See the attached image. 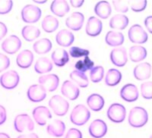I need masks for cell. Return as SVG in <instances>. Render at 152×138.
<instances>
[{
    "label": "cell",
    "instance_id": "6da1fadb",
    "mask_svg": "<svg viewBox=\"0 0 152 138\" xmlns=\"http://www.w3.org/2000/svg\"><path fill=\"white\" fill-rule=\"evenodd\" d=\"M129 124L135 128L145 126L148 121V114L144 108L136 106L130 110L128 118Z\"/></svg>",
    "mask_w": 152,
    "mask_h": 138
},
{
    "label": "cell",
    "instance_id": "7a4b0ae2",
    "mask_svg": "<svg viewBox=\"0 0 152 138\" xmlns=\"http://www.w3.org/2000/svg\"><path fill=\"white\" fill-rule=\"evenodd\" d=\"M91 118V112L85 105L80 104L76 105L72 111L70 115V120L72 124L81 126L86 124Z\"/></svg>",
    "mask_w": 152,
    "mask_h": 138
},
{
    "label": "cell",
    "instance_id": "3957f363",
    "mask_svg": "<svg viewBox=\"0 0 152 138\" xmlns=\"http://www.w3.org/2000/svg\"><path fill=\"white\" fill-rule=\"evenodd\" d=\"M41 15V9L31 4L25 5L21 10V18L24 22L29 24L37 22L40 19Z\"/></svg>",
    "mask_w": 152,
    "mask_h": 138
},
{
    "label": "cell",
    "instance_id": "277c9868",
    "mask_svg": "<svg viewBox=\"0 0 152 138\" xmlns=\"http://www.w3.org/2000/svg\"><path fill=\"white\" fill-rule=\"evenodd\" d=\"M49 105L53 109L55 115L58 116H63L69 111V104L62 97L55 95L49 101Z\"/></svg>",
    "mask_w": 152,
    "mask_h": 138
},
{
    "label": "cell",
    "instance_id": "5b68a950",
    "mask_svg": "<svg viewBox=\"0 0 152 138\" xmlns=\"http://www.w3.org/2000/svg\"><path fill=\"white\" fill-rule=\"evenodd\" d=\"M107 115L113 122L122 123L126 118V109L122 104L113 103L107 109Z\"/></svg>",
    "mask_w": 152,
    "mask_h": 138
},
{
    "label": "cell",
    "instance_id": "8992f818",
    "mask_svg": "<svg viewBox=\"0 0 152 138\" xmlns=\"http://www.w3.org/2000/svg\"><path fill=\"white\" fill-rule=\"evenodd\" d=\"M129 39L133 43L143 44L148 41V36L146 31L139 24H134L129 28L128 32Z\"/></svg>",
    "mask_w": 152,
    "mask_h": 138
},
{
    "label": "cell",
    "instance_id": "52a82bcc",
    "mask_svg": "<svg viewBox=\"0 0 152 138\" xmlns=\"http://www.w3.org/2000/svg\"><path fill=\"white\" fill-rule=\"evenodd\" d=\"M14 127L15 131L19 133L25 131H31L34 129V123L28 115L20 114L15 118Z\"/></svg>",
    "mask_w": 152,
    "mask_h": 138
},
{
    "label": "cell",
    "instance_id": "ba28073f",
    "mask_svg": "<svg viewBox=\"0 0 152 138\" xmlns=\"http://www.w3.org/2000/svg\"><path fill=\"white\" fill-rule=\"evenodd\" d=\"M20 78L17 71L14 70L7 71L0 77V84L7 90H12L18 86Z\"/></svg>",
    "mask_w": 152,
    "mask_h": 138
},
{
    "label": "cell",
    "instance_id": "9c48e42d",
    "mask_svg": "<svg viewBox=\"0 0 152 138\" xmlns=\"http://www.w3.org/2000/svg\"><path fill=\"white\" fill-rule=\"evenodd\" d=\"M38 82L40 86L45 89L46 91L53 92L59 86V78L56 74H47L40 77L38 79Z\"/></svg>",
    "mask_w": 152,
    "mask_h": 138
},
{
    "label": "cell",
    "instance_id": "30bf717a",
    "mask_svg": "<svg viewBox=\"0 0 152 138\" xmlns=\"http://www.w3.org/2000/svg\"><path fill=\"white\" fill-rule=\"evenodd\" d=\"M107 125L101 119H96L91 122L88 128V132L94 138H101L107 133Z\"/></svg>",
    "mask_w": 152,
    "mask_h": 138
},
{
    "label": "cell",
    "instance_id": "8fae6325",
    "mask_svg": "<svg viewBox=\"0 0 152 138\" xmlns=\"http://www.w3.org/2000/svg\"><path fill=\"white\" fill-rule=\"evenodd\" d=\"M21 47V41L16 35H11L2 43V49L8 54H15Z\"/></svg>",
    "mask_w": 152,
    "mask_h": 138
},
{
    "label": "cell",
    "instance_id": "7c38bea8",
    "mask_svg": "<svg viewBox=\"0 0 152 138\" xmlns=\"http://www.w3.org/2000/svg\"><path fill=\"white\" fill-rule=\"evenodd\" d=\"M110 59L113 64L117 67H123L128 62L127 52L125 47H118L110 52Z\"/></svg>",
    "mask_w": 152,
    "mask_h": 138
},
{
    "label": "cell",
    "instance_id": "4fadbf2b",
    "mask_svg": "<svg viewBox=\"0 0 152 138\" xmlns=\"http://www.w3.org/2000/svg\"><path fill=\"white\" fill-rule=\"evenodd\" d=\"M27 96L31 102H39L45 100L47 97V91L40 85L34 84L28 88Z\"/></svg>",
    "mask_w": 152,
    "mask_h": 138
},
{
    "label": "cell",
    "instance_id": "5bb4252c",
    "mask_svg": "<svg viewBox=\"0 0 152 138\" xmlns=\"http://www.w3.org/2000/svg\"><path fill=\"white\" fill-rule=\"evenodd\" d=\"M120 97L126 102H132L136 101L139 97L137 86L132 84H126L120 90Z\"/></svg>",
    "mask_w": 152,
    "mask_h": 138
},
{
    "label": "cell",
    "instance_id": "9a60e30c",
    "mask_svg": "<svg viewBox=\"0 0 152 138\" xmlns=\"http://www.w3.org/2000/svg\"><path fill=\"white\" fill-rule=\"evenodd\" d=\"M34 121L37 123L39 125L43 126L47 124L48 120L52 118L51 112L49 110L48 108L46 106H38L33 110L32 112Z\"/></svg>",
    "mask_w": 152,
    "mask_h": 138
},
{
    "label": "cell",
    "instance_id": "2e32d148",
    "mask_svg": "<svg viewBox=\"0 0 152 138\" xmlns=\"http://www.w3.org/2000/svg\"><path fill=\"white\" fill-rule=\"evenodd\" d=\"M85 21V16L81 12H74L66 21V26L75 31H78L81 29Z\"/></svg>",
    "mask_w": 152,
    "mask_h": 138
},
{
    "label": "cell",
    "instance_id": "e0dca14e",
    "mask_svg": "<svg viewBox=\"0 0 152 138\" xmlns=\"http://www.w3.org/2000/svg\"><path fill=\"white\" fill-rule=\"evenodd\" d=\"M62 95L70 100H75L79 97V89L71 81H66L63 82L61 87Z\"/></svg>",
    "mask_w": 152,
    "mask_h": 138
},
{
    "label": "cell",
    "instance_id": "ac0fdd59",
    "mask_svg": "<svg viewBox=\"0 0 152 138\" xmlns=\"http://www.w3.org/2000/svg\"><path fill=\"white\" fill-rule=\"evenodd\" d=\"M134 77L138 81H145L148 79L151 74V65L148 62H142L136 65L133 70Z\"/></svg>",
    "mask_w": 152,
    "mask_h": 138
},
{
    "label": "cell",
    "instance_id": "d6986e66",
    "mask_svg": "<svg viewBox=\"0 0 152 138\" xmlns=\"http://www.w3.org/2000/svg\"><path fill=\"white\" fill-rule=\"evenodd\" d=\"M103 24L100 19L96 17H89L86 24V33L90 36H97L101 33Z\"/></svg>",
    "mask_w": 152,
    "mask_h": 138
},
{
    "label": "cell",
    "instance_id": "ffe728a7",
    "mask_svg": "<svg viewBox=\"0 0 152 138\" xmlns=\"http://www.w3.org/2000/svg\"><path fill=\"white\" fill-rule=\"evenodd\" d=\"M65 131H66V124L63 121L58 119H56L52 121L50 124H48L47 128L48 134L56 137H60L63 136Z\"/></svg>",
    "mask_w": 152,
    "mask_h": 138
},
{
    "label": "cell",
    "instance_id": "44dd1931",
    "mask_svg": "<svg viewBox=\"0 0 152 138\" xmlns=\"http://www.w3.org/2000/svg\"><path fill=\"white\" fill-rule=\"evenodd\" d=\"M34 58V54L31 51L28 49L23 50L18 55L16 62L18 66L21 68H28L33 63Z\"/></svg>",
    "mask_w": 152,
    "mask_h": 138
},
{
    "label": "cell",
    "instance_id": "7402d4cb",
    "mask_svg": "<svg viewBox=\"0 0 152 138\" xmlns=\"http://www.w3.org/2000/svg\"><path fill=\"white\" fill-rule=\"evenodd\" d=\"M57 43L61 46H70L75 40L74 34L68 30H61L57 33L56 36Z\"/></svg>",
    "mask_w": 152,
    "mask_h": 138
},
{
    "label": "cell",
    "instance_id": "603a6c76",
    "mask_svg": "<svg viewBox=\"0 0 152 138\" xmlns=\"http://www.w3.org/2000/svg\"><path fill=\"white\" fill-rule=\"evenodd\" d=\"M50 10L56 15L63 17L70 10L68 2L65 0H55L51 3Z\"/></svg>",
    "mask_w": 152,
    "mask_h": 138
},
{
    "label": "cell",
    "instance_id": "cb8c5ba5",
    "mask_svg": "<svg viewBox=\"0 0 152 138\" xmlns=\"http://www.w3.org/2000/svg\"><path fill=\"white\" fill-rule=\"evenodd\" d=\"M53 62L58 67H62L69 61V55L68 52L63 49H56L51 55Z\"/></svg>",
    "mask_w": 152,
    "mask_h": 138
},
{
    "label": "cell",
    "instance_id": "d4e9b609",
    "mask_svg": "<svg viewBox=\"0 0 152 138\" xmlns=\"http://www.w3.org/2000/svg\"><path fill=\"white\" fill-rule=\"evenodd\" d=\"M129 55L132 62H142L147 57V50L142 46H133L129 49Z\"/></svg>",
    "mask_w": 152,
    "mask_h": 138
},
{
    "label": "cell",
    "instance_id": "484cf974",
    "mask_svg": "<svg viewBox=\"0 0 152 138\" xmlns=\"http://www.w3.org/2000/svg\"><path fill=\"white\" fill-rule=\"evenodd\" d=\"M124 35L119 31H110L107 33L105 41L110 46H119L124 43Z\"/></svg>",
    "mask_w": 152,
    "mask_h": 138
},
{
    "label": "cell",
    "instance_id": "4316f807",
    "mask_svg": "<svg viewBox=\"0 0 152 138\" xmlns=\"http://www.w3.org/2000/svg\"><path fill=\"white\" fill-rule=\"evenodd\" d=\"M87 104L91 110L99 112L104 108V100L102 96L97 93H94L89 96L87 100Z\"/></svg>",
    "mask_w": 152,
    "mask_h": 138
},
{
    "label": "cell",
    "instance_id": "83f0119b",
    "mask_svg": "<svg viewBox=\"0 0 152 138\" xmlns=\"http://www.w3.org/2000/svg\"><path fill=\"white\" fill-rule=\"evenodd\" d=\"M94 12L100 18L107 19L111 15L112 9L109 2L107 1H101L96 4L94 7Z\"/></svg>",
    "mask_w": 152,
    "mask_h": 138
},
{
    "label": "cell",
    "instance_id": "f1b7e54d",
    "mask_svg": "<svg viewBox=\"0 0 152 138\" xmlns=\"http://www.w3.org/2000/svg\"><path fill=\"white\" fill-rule=\"evenodd\" d=\"M129 24V18L123 14L114 15L110 21V27L113 29L124 30Z\"/></svg>",
    "mask_w": 152,
    "mask_h": 138
},
{
    "label": "cell",
    "instance_id": "f546056e",
    "mask_svg": "<svg viewBox=\"0 0 152 138\" xmlns=\"http://www.w3.org/2000/svg\"><path fill=\"white\" fill-rule=\"evenodd\" d=\"M52 62L47 57H41L38 59L35 63L34 70L37 74H45L50 72L53 69Z\"/></svg>",
    "mask_w": 152,
    "mask_h": 138
},
{
    "label": "cell",
    "instance_id": "4dcf8cb0",
    "mask_svg": "<svg viewBox=\"0 0 152 138\" xmlns=\"http://www.w3.org/2000/svg\"><path fill=\"white\" fill-rule=\"evenodd\" d=\"M122 80L121 72L117 69L112 68L107 71L105 76V83L107 86H114L120 83Z\"/></svg>",
    "mask_w": 152,
    "mask_h": 138
},
{
    "label": "cell",
    "instance_id": "1f68e13d",
    "mask_svg": "<svg viewBox=\"0 0 152 138\" xmlns=\"http://www.w3.org/2000/svg\"><path fill=\"white\" fill-rule=\"evenodd\" d=\"M52 43L49 39L43 38L35 42L33 45L34 52L37 54H46L52 49Z\"/></svg>",
    "mask_w": 152,
    "mask_h": 138
},
{
    "label": "cell",
    "instance_id": "d6a6232c",
    "mask_svg": "<svg viewBox=\"0 0 152 138\" xmlns=\"http://www.w3.org/2000/svg\"><path fill=\"white\" fill-rule=\"evenodd\" d=\"M21 35L25 40L31 42L39 37L40 35V31L38 28L32 25H28L22 28Z\"/></svg>",
    "mask_w": 152,
    "mask_h": 138
},
{
    "label": "cell",
    "instance_id": "836d02e7",
    "mask_svg": "<svg viewBox=\"0 0 152 138\" xmlns=\"http://www.w3.org/2000/svg\"><path fill=\"white\" fill-rule=\"evenodd\" d=\"M59 21L52 15L46 16L42 21V28L47 33H53L56 31L59 28Z\"/></svg>",
    "mask_w": 152,
    "mask_h": 138
},
{
    "label": "cell",
    "instance_id": "e575fe53",
    "mask_svg": "<svg viewBox=\"0 0 152 138\" xmlns=\"http://www.w3.org/2000/svg\"><path fill=\"white\" fill-rule=\"evenodd\" d=\"M70 78L81 87H87L89 84V81L86 74L84 72H81L79 71L75 70L70 74Z\"/></svg>",
    "mask_w": 152,
    "mask_h": 138
},
{
    "label": "cell",
    "instance_id": "d590c367",
    "mask_svg": "<svg viewBox=\"0 0 152 138\" xmlns=\"http://www.w3.org/2000/svg\"><path fill=\"white\" fill-rule=\"evenodd\" d=\"M94 63L93 61L88 56H86V57H85L84 60H79L76 62L75 65V68L77 71L85 73V71H88V70H91L94 68Z\"/></svg>",
    "mask_w": 152,
    "mask_h": 138
},
{
    "label": "cell",
    "instance_id": "8d00e7d4",
    "mask_svg": "<svg viewBox=\"0 0 152 138\" xmlns=\"http://www.w3.org/2000/svg\"><path fill=\"white\" fill-rule=\"evenodd\" d=\"M104 69L102 66H95L91 70L90 78L94 83H98L104 78Z\"/></svg>",
    "mask_w": 152,
    "mask_h": 138
},
{
    "label": "cell",
    "instance_id": "74e56055",
    "mask_svg": "<svg viewBox=\"0 0 152 138\" xmlns=\"http://www.w3.org/2000/svg\"><path fill=\"white\" fill-rule=\"evenodd\" d=\"M141 93L144 99H152V81H147L141 85Z\"/></svg>",
    "mask_w": 152,
    "mask_h": 138
},
{
    "label": "cell",
    "instance_id": "f35d334b",
    "mask_svg": "<svg viewBox=\"0 0 152 138\" xmlns=\"http://www.w3.org/2000/svg\"><path fill=\"white\" fill-rule=\"evenodd\" d=\"M69 54L73 58H81L88 56L90 54V52L88 49H81L77 46H72L69 49Z\"/></svg>",
    "mask_w": 152,
    "mask_h": 138
},
{
    "label": "cell",
    "instance_id": "ab89813d",
    "mask_svg": "<svg viewBox=\"0 0 152 138\" xmlns=\"http://www.w3.org/2000/svg\"><path fill=\"white\" fill-rule=\"evenodd\" d=\"M129 6H130L132 10L135 12H140L145 10L147 6V1H128Z\"/></svg>",
    "mask_w": 152,
    "mask_h": 138
},
{
    "label": "cell",
    "instance_id": "60d3db41",
    "mask_svg": "<svg viewBox=\"0 0 152 138\" xmlns=\"http://www.w3.org/2000/svg\"><path fill=\"white\" fill-rule=\"evenodd\" d=\"M114 9L121 13H126L129 11L128 2L126 1H113Z\"/></svg>",
    "mask_w": 152,
    "mask_h": 138
},
{
    "label": "cell",
    "instance_id": "b9f144b4",
    "mask_svg": "<svg viewBox=\"0 0 152 138\" xmlns=\"http://www.w3.org/2000/svg\"><path fill=\"white\" fill-rule=\"evenodd\" d=\"M13 2L11 0L1 1L0 0V15L8 14L12 9Z\"/></svg>",
    "mask_w": 152,
    "mask_h": 138
},
{
    "label": "cell",
    "instance_id": "7bdbcfd3",
    "mask_svg": "<svg viewBox=\"0 0 152 138\" xmlns=\"http://www.w3.org/2000/svg\"><path fill=\"white\" fill-rule=\"evenodd\" d=\"M10 66V59L7 55L0 53V72L7 69Z\"/></svg>",
    "mask_w": 152,
    "mask_h": 138
},
{
    "label": "cell",
    "instance_id": "ee69618b",
    "mask_svg": "<svg viewBox=\"0 0 152 138\" xmlns=\"http://www.w3.org/2000/svg\"><path fill=\"white\" fill-rule=\"evenodd\" d=\"M65 138H82V134L78 129L70 128L66 133Z\"/></svg>",
    "mask_w": 152,
    "mask_h": 138
},
{
    "label": "cell",
    "instance_id": "f6af8a7d",
    "mask_svg": "<svg viewBox=\"0 0 152 138\" xmlns=\"http://www.w3.org/2000/svg\"><path fill=\"white\" fill-rule=\"evenodd\" d=\"M7 118V113H6V110L2 106V105H0V125L3 124L6 121Z\"/></svg>",
    "mask_w": 152,
    "mask_h": 138
},
{
    "label": "cell",
    "instance_id": "bcb514c9",
    "mask_svg": "<svg viewBox=\"0 0 152 138\" xmlns=\"http://www.w3.org/2000/svg\"><path fill=\"white\" fill-rule=\"evenodd\" d=\"M145 26L148 31L152 33V15L148 16L145 20Z\"/></svg>",
    "mask_w": 152,
    "mask_h": 138
},
{
    "label": "cell",
    "instance_id": "7dc6e473",
    "mask_svg": "<svg viewBox=\"0 0 152 138\" xmlns=\"http://www.w3.org/2000/svg\"><path fill=\"white\" fill-rule=\"evenodd\" d=\"M8 32V28L4 23L0 21V40L3 38Z\"/></svg>",
    "mask_w": 152,
    "mask_h": 138
},
{
    "label": "cell",
    "instance_id": "c3c4849f",
    "mask_svg": "<svg viewBox=\"0 0 152 138\" xmlns=\"http://www.w3.org/2000/svg\"><path fill=\"white\" fill-rule=\"evenodd\" d=\"M84 2H85L84 0H71L70 1L72 6L74 8H80L83 5Z\"/></svg>",
    "mask_w": 152,
    "mask_h": 138
},
{
    "label": "cell",
    "instance_id": "681fc988",
    "mask_svg": "<svg viewBox=\"0 0 152 138\" xmlns=\"http://www.w3.org/2000/svg\"><path fill=\"white\" fill-rule=\"evenodd\" d=\"M18 138H39V137L34 133L30 134H23L18 137Z\"/></svg>",
    "mask_w": 152,
    "mask_h": 138
},
{
    "label": "cell",
    "instance_id": "f907efd6",
    "mask_svg": "<svg viewBox=\"0 0 152 138\" xmlns=\"http://www.w3.org/2000/svg\"><path fill=\"white\" fill-rule=\"evenodd\" d=\"M0 138H10V137L5 133H0Z\"/></svg>",
    "mask_w": 152,
    "mask_h": 138
},
{
    "label": "cell",
    "instance_id": "816d5d0a",
    "mask_svg": "<svg viewBox=\"0 0 152 138\" xmlns=\"http://www.w3.org/2000/svg\"><path fill=\"white\" fill-rule=\"evenodd\" d=\"M34 2L35 3L43 4V3H46V2H47V0H42V1H40V0H34Z\"/></svg>",
    "mask_w": 152,
    "mask_h": 138
},
{
    "label": "cell",
    "instance_id": "f5cc1de1",
    "mask_svg": "<svg viewBox=\"0 0 152 138\" xmlns=\"http://www.w3.org/2000/svg\"><path fill=\"white\" fill-rule=\"evenodd\" d=\"M150 138H152V135H151V137H150Z\"/></svg>",
    "mask_w": 152,
    "mask_h": 138
}]
</instances>
